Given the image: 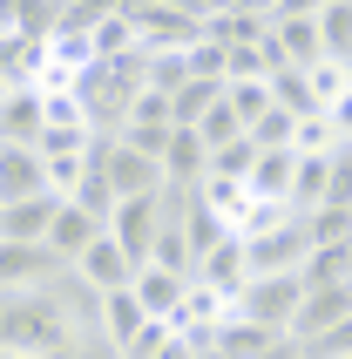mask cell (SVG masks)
Listing matches in <instances>:
<instances>
[{
	"label": "cell",
	"instance_id": "cell-1",
	"mask_svg": "<svg viewBox=\"0 0 352 359\" xmlns=\"http://www.w3.org/2000/svg\"><path fill=\"white\" fill-rule=\"evenodd\" d=\"M0 359H122L102 332V299L75 271L34 292H0Z\"/></svg>",
	"mask_w": 352,
	"mask_h": 359
},
{
	"label": "cell",
	"instance_id": "cell-2",
	"mask_svg": "<svg viewBox=\"0 0 352 359\" xmlns=\"http://www.w3.org/2000/svg\"><path fill=\"white\" fill-rule=\"evenodd\" d=\"M305 258H312V244H305V224H298V217H285V224H271V231L244 238V264H251V278H298Z\"/></svg>",
	"mask_w": 352,
	"mask_h": 359
},
{
	"label": "cell",
	"instance_id": "cell-3",
	"mask_svg": "<svg viewBox=\"0 0 352 359\" xmlns=\"http://www.w3.org/2000/svg\"><path fill=\"white\" fill-rule=\"evenodd\" d=\"M271 41L278 55H285V68H318L325 61V34H318V7H305V0H271Z\"/></svg>",
	"mask_w": 352,
	"mask_h": 359
},
{
	"label": "cell",
	"instance_id": "cell-4",
	"mask_svg": "<svg viewBox=\"0 0 352 359\" xmlns=\"http://www.w3.org/2000/svg\"><path fill=\"white\" fill-rule=\"evenodd\" d=\"M305 299V278H251L231 299V319H251L264 332H292V312Z\"/></svg>",
	"mask_w": 352,
	"mask_h": 359
},
{
	"label": "cell",
	"instance_id": "cell-5",
	"mask_svg": "<svg viewBox=\"0 0 352 359\" xmlns=\"http://www.w3.org/2000/svg\"><path fill=\"white\" fill-rule=\"evenodd\" d=\"M156 224H163V190H156V197H129V203H116L102 231H109V238H116V251L142 271V264H149V251H156Z\"/></svg>",
	"mask_w": 352,
	"mask_h": 359
},
{
	"label": "cell",
	"instance_id": "cell-6",
	"mask_svg": "<svg viewBox=\"0 0 352 359\" xmlns=\"http://www.w3.org/2000/svg\"><path fill=\"white\" fill-rule=\"evenodd\" d=\"M95 170L109 183V197L129 203V197H156L163 190V163L156 156H136V149H122V142H102L95 149Z\"/></svg>",
	"mask_w": 352,
	"mask_h": 359
},
{
	"label": "cell",
	"instance_id": "cell-7",
	"mask_svg": "<svg viewBox=\"0 0 352 359\" xmlns=\"http://www.w3.org/2000/svg\"><path fill=\"white\" fill-rule=\"evenodd\" d=\"M68 271H75V278L88 285L95 299H109V292H129V285H136V264H129V258L116 251V238H109V231H102V238L88 244V251H81V258L68 264Z\"/></svg>",
	"mask_w": 352,
	"mask_h": 359
},
{
	"label": "cell",
	"instance_id": "cell-8",
	"mask_svg": "<svg viewBox=\"0 0 352 359\" xmlns=\"http://www.w3.org/2000/svg\"><path fill=\"white\" fill-rule=\"evenodd\" d=\"M339 319H352V285H305V299H298V312H292V339L305 346V339H318V332L339 325Z\"/></svg>",
	"mask_w": 352,
	"mask_h": 359
},
{
	"label": "cell",
	"instance_id": "cell-9",
	"mask_svg": "<svg viewBox=\"0 0 352 359\" xmlns=\"http://www.w3.org/2000/svg\"><path fill=\"white\" fill-rule=\"evenodd\" d=\"M27 197H48V156L0 142V203H27Z\"/></svg>",
	"mask_w": 352,
	"mask_h": 359
},
{
	"label": "cell",
	"instance_id": "cell-10",
	"mask_svg": "<svg viewBox=\"0 0 352 359\" xmlns=\"http://www.w3.org/2000/svg\"><path fill=\"white\" fill-rule=\"evenodd\" d=\"M129 292H136L142 319H163V325H170L176 312H183V299H190V278H183V271H163V264H142Z\"/></svg>",
	"mask_w": 352,
	"mask_h": 359
},
{
	"label": "cell",
	"instance_id": "cell-11",
	"mask_svg": "<svg viewBox=\"0 0 352 359\" xmlns=\"http://www.w3.org/2000/svg\"><path fill=\"white\" fill-rule=\"evenodd\" d=\"M55 271H68V264H55L48 244H0V292H34Z\"/></svg>",
	"mask_w": 352,
	"mask_h": 359
},
{
	"label": "cell",
	"instance_id": "cell-12",
	"mask_svg": "<svg viewBox=\"0 0 352 359\" xmlns=\"http://www.w3.org/2000/svg\"><path fill=\"white\" fill-rule=\"evenodd\" d=\"M41 136H48V102H41V88H7V102H0V142L34 149Z\"/></svg>",
	"mask_w": 352,
	"mask_h": 359
},
{
	"label": "cell",
	"instance_id": "cell-13",
	"mask_svg": "<svg viewBox=\"0 0 352 359\" xmlns=\"http://www.w3.org/2000/svg\"><path fill=\"white\" fill-rule=\"evenodd\" d=\"M210 177V149L196 142V129H170L163 142V190H196Z\"/></svg>",
	"mask_w": 352,
	"mask_h": 359
},
{
	"label": "cell",
	"instance_id": "cell-14",
	"mask_svg": "<svg viewBox=\"0 0 352 359\" xmlns=\"http://www.w3.org/2000/svg\"><path fill=\"white\" fill-rule=\"evenodd\" d=\"M292 177H298V156H292V149H264V156L251 163L244 190H251V203H285V210H292Z\"/></svg>",
	"mask_w": 352,
	"mask_h": 359
},
{
	"label": "cell",
	"instance_id": "cell-15",
	"mask_svg": "<svg viewBox=\"0 0 352 359\" xmlns=\"http://www.w3.org/2000/svg\"><path fill=\"white\" fill-rule=\"evenodd\" d=\"M196 285H210L217 299H237L244 285H251V264H244V238H224L210 258L196 264Z\"/></svg>",
	"mask_w": 352,
	"mask_h": 359
},
{
	"label": "cell",
	"instance_id": "cell-16",
	"mask_svg": "<svg viewBox=\"0 0 352 359\" xmlns=\"http://www.w3.org/2000/svg\"><path fill=\"white\" fill-rule=\"evenodd\" d=\"M61 203L55 197H27V203H0V244H48Z\"/></svg>",
	"mask_w": 352,
	"mask_h": 359
},
{
	"label": "cell",
	"instance_id": "cell-17",
	"mask_svg": "<svg viewBox=\"0 0 352 359\" xmlns=\"http://www.w3.org/2000/svg\"><path fill=\"white\" fill-rule=\"evenodd\" d=\"M95 238H102V224L88 217V210H75V203H61L55 224H48V251H55V264H75Z\"/></svg>",
	"mask_w": 352,
	"mask_h": 359
},
{
	"label": "cell",
	"instance_id": "cell-18",
	"mask_svg": "<svg viewBox=\"0 0 352 359\" xmlns=\"http://www.w3.org/2000/svg\"><path fill=\"white\" fill-rule=\"evenodd\" d=\"M142 305H136V292H109V299H102V332H109V346H116V353H129V346L142 339Z\"/></svg>",
	"mask_w": 352,
	"mask_h": 359
},
{
	"label": "cell",
	"instance_id": "cell-19",
	"mask_svg": "<svg viewBox=\"0 0 352 359\" xmlns=\"http://www.w3.org/2000/svg\"><path fill=\"white\" fill-rule=\"evenodd\" d=\"M298 224H305L312 251H352V210H339V203H318L312 217H298Z\"/></svg>",
	"mask_w": 352,
	"mask_h": 359
},
{
	"label": "cell",
	"instance_id": "cell-20",
	"mask_svg": "<svg viewBox=\"0 0 352 359\" xmlns=\"http://www.w3.org/2000/svg\"><path fill=\"white\" fill-rule=\"evenodd\" d=\"M217 102H224V81H183V88L170 95V122H176V129H196Z\"/></svg>",
	"mask_w": 352,
	"mask_h": 359
},
{
	"label": "cell",
	"instance_id": "cell-21",
	"mask_svg": "<svg viewBox=\"0 0 352 359\" xmlns=\"http://www.w3.org/2000/svg\"><path fill=\"white\" fill-rule=\"evenodd\" d=\"M318 34L325 61H352V0H318Z\"/></svg>",
	"mask_w": 352,
	"mask_h": 359
},
{
	"label": "cell",
	"instance_id": "cell-22",
	"mask_svg": "<svg viewBox=\"0 0 352 359\" xmlns=\"http://www.w3.org/2000/svg\"><path fill=\"white\" fill-rule=\"evenodd\" d=\"M224 102H231V116L251 129V122L271 109V81H224Z\"/></svg>",
	"mask_w": 352,
	"mask_h": 359
},
{
	"label": "cell",
	"instance_id": "cell-23",
	"mask_svg": "<svg viewBox=\"0 0 352 359\" xmlns=\"http://www.w3.org/2000/svg\"><path fill=\"white\" fill-rule=\"evenodd\" d=\"M292 129H298V122L285 116V109H264V116H257L244 136H251V149L264 156V149H292Z\"/></svg>",
	"mask_w": 352,
	"mask_h": 359
},
{
	"label": "cell",
	"instance_id": "cell-24",
	"mask_svg": "<svg viewBox=\"0 0 352 359\" xmlns=\"http://www.w3.org/2000/svg\"><path fill=\"white\" fill-rule=\"evenodd\" d=\"M305 81H312V102H318V116H325V109H332V102L352 88L346 61H318V68H305Z\"/></svg>",
	"mask_w": 352,
	"mask_h": 359
},
{
	"label": "cell",
	"instance_id": "cell-25",
	"mask_svg": "<svg viewBox=\"0 0 352 359\" xmlns=\"http://www.w3.org/2000/svg\"><path fill=\"white\" fill-rule=\"evenodd\" d=\"M325 203L352 210V142H339L332 156H325Z\"/></svg>",
	"mask_w": 352,
	"mask_h": 359
},
{
	"label": "cell",
	"instance_id": "cell-26",
	"mask_svg": "<svg viewBox=\"0 0 352 359\" xmlns=\"http://www.w3.org/2000/svg\"><path fill=\"white\" fill-rule=\"evenodd\" d=\"M183 68H190V81H224V48H217L210 34H196L190 48H183Z\"/></svg>",
	"mask_w": 352,
	"mask_h": 359
},
{
	"label": "cell",
	"instance_id": "cell-27",
	"mask_svg": "<svg viewBox=\"0 0 352 359\" xmlns=\"http://www.w3.org/2000/svg\"><path fill=\"white\" fill-rule=\"evenodd\" d=\"M339 149V136H332V122L325 116H312V122H298L292 129V156H332Z\"/></svg>",
	"mask_w": 352,
	"mask_h": 359
},
{
	"label": "cell",
	"instance_id": "cell-28",
	"mask_svg": "<svg viewBox=\"0 0 352 359\" xmlns=\"http://www.w3.org/2000/svg\"><path fill=\"white\" fill-rule=\"evenodd\" d=\"M298 353H305V359H352V319L325 325V332H318V339H305Z\"/></svg>",
	"mask_w": 352,
	"mask_h": 359
},
{
	"label": "cell",
	"instance_id": "cell-29",
	"mask_svg": "<svg viewBox=\"0 0 352 359\" xmlns=\"http://www.w3.org/2000/svg\"><path fill=\"white\" fill-rule=\"evenodd\" d=\"M251 163H257L251 136H237L231 149H217V156H210V177H231V183H244V177H251Z\"/></svg>",
	"mask_w": 352,
	"mask_h": 359
},
{
	"label": "cell",
	"instance_id": "cell-30",
	"mask_svg": "<svg viewBox=\"0 0 352 359\" xmlns=\"http://www.w3.org/2000/svg\"><path fill=\"white\" fill-rule=\"evenodd\" d=\"M190 81V68H183V48H170V55H149V88L156 95H176Z\"/></svg>",
	"mask_w": 352,
	"mask_h": 359
},
{
	"label": "cell",
	"instance_id": "cell-31",
	"mask_svg": "<svg viewBox=\"0 0 352 359\" xmlns=\"http://www.w3.org/2000/svg\"><path fill=\"white\" fill-rule=\"evenodd\" d=\"M14 34V0H0V41Z\"/></svg>",
	"mask_w": 352,
	"mask_h": 359
},
{
	"label": "cell",
	"instance_id": "cell-32",
	"mask_svg": "<svg viewBox=\"0 0 352 359\" xmlns=\"http://www.w3.org/2000/svg\"><path fill=\"white\" fill-rule=\"evenodd\" d=\"M346 285H352V251H346Z\"/></svg>",
	"mask_w": 352,
	"mask_h": 359
},
{
	"label": "cell",
	"instance_id": "cell-33",
	"mask_svg": "<svg viewBox=\"0 0 352 359\" xmlns=\"http://www.w3.org/2000/svg\"><path fill=\"white\" fill-rule=\"evenodd\" d=\"M196 359H224V353H196Z\"/></svg>",
	"mask_w": 352,
	"mask_h": 359
},
{
	"label": "cell",
	"instance_id": "cell-34",
	"mask_svg": "<svg viewBox=\"0 0 352 359\" xmlns=\"http://www.w3.org/2000/svg\"><path fill=\"white\" fill-rule=\"evenodd\" d=\"M0 102H7V81H0Z\"/></svg>",
	"mask_w": 352,
	"mask_h": 359
},
{
	"label": "cell",
	"instance_id": "cell-35",
	"mask_svg": "<svg viewBox=\"0 0 352 359\" xmlns=\"http://www.w3.org/2000/svg\"><path fill=\"white\" fill-rule=\"evenodd\" d=\"M346 75H352V61H346Z\"/></svg>",
	"mask_w": 352,
	"mask_h": 359
}]
</instances>
